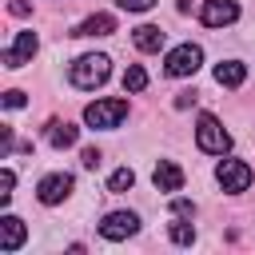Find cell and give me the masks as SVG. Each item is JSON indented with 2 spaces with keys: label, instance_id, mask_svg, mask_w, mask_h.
<instances>
[{
  "label": "cell",
  "instance_id": "6da1fadb",
  "mask_svg": "<svg viewBox=\"0 0 255 255\" xmlns=\"http://www.w3.org/2000/svg\"><path fill=\"white\" fill-rule=\"evenodd\" d=\"M108 76H112V60H108L104 52H88V56L72 60V68H68V80H72L76 88H84V92L100 88Z\"/></svg>",
  "mask_w": 255,
  "mask_h": 255
},
{
  "label": "cell",
  "instance_id": "7a4b0ae2",
  "mask_svg": "<svg viewBox=\"0 0 255 255\" xmlns=\"http://www.w3.org/2000/svg\"><path fill=\"white\" fill-rule=\"evenodd\" d=\"M128 120V100H96L84 108V124L88 128H100V131H112Z\"/></svg>",
  "mask_w": 255,
  "mask_h": 255
},
{
  "label": "cell",
  "instance_id": "3957f363",
  "mask_svg": "<svg viewBox=\"0 0 255 255\" xmlns=\"http://www.w3.org/2000/svg\"><path fill=\"white\" fill-rule=\"evenodd\" d=\"M195 143H199V151H207V155H223V151L231 147V135L223 131V124H219L215 116H199V124H195Z\"/></svg>",
  "mask_w": 255,
  "mask_h": 255
},
{
  "label": "cell",
  "instance_id": "277c9868",
  "mask_svg": "<svg viewBox=\"0 0 255 255\" xmlns=\"http://www.w3.org/2000/svg\"><path fill=\"white\" fill-rule=\"evenodd\" d=\"M199 64H203V48H199V44H179V48L167 52L163 72H167V76H195Z\"/></svg>",
  "mask_w": 255,
  "mask_h": 255
},
{
  "label": "cell",
  "instance_id": "5b68a950",
  "mask_svg": "<svg viewBox=\"0 0 255 255\" xmlns=\"http://www.w3.org/2000/svg\"><path fill=\"white\" fill-rule=\"evenodd\" d=\"M215 179H219V187L223 191H247L251 187V167L243 163V159H223L219 167H215Z\"/></svg>",
  "mask_w": 255,
  "mask_h": 255
},
{
  "label": "cell",
  "instance_id": "8992f818",
  "mask_svg": "<svg viewBox=\"0 0 255 255\" xmlns=\"http://www.w3.org/2000/svg\"><path fill=\"white\" fill-rule=\"evenodd\" d=\"M135 231H139V215L135 211H108L104 223H100V235L112 239V243H120V239H128Z\"/></svg>",
  "mask_w": 255,
  "mask_h": 255
},
{
  "label": "cell",
  "instance_id": "52a82bcc",
  "mask_svg": "<svg viewBox=\"0 0 255 255\" xmlns=\"http://www.w3.org/2000/svg\"><path fill=\"white\" fill-rule=\"evenodd\" d=\"M36 195H40V203H44V207H56V203H64V199L72 195V175H64V171H52V175H44V179H40V187H36Z\"/></svg>",
  "mask_w": 255,
  "mask_h": 255
},
{
  "label": "cell",
  "instance_id": "ba28073f",
  "mask_svg": "<svg viewBox=\"0 0 255 255\" xmlns=\"http://www.w3.org/2000/svg\"><path fill=\"white\" fill-rule=\"evenodd\" d=\"M36 48H40L36 32H16V40L4 48V68H24V64L36 56Z\"/></svg>",
  "mask_w": 255,
  "mask_h": 255
},
{
  "label": "cell",
  "instance_id": "9c48e42d",
  "mask_svg": "<svg viewBox=\"0 0 255 255\" xmlns=\"http://www.w3.org/2000/svg\"><path fill=\"white\" fill-rule=\"evenodd\" d=\"M199 20H203L207 28H227V24L239 20V4H235V0H203Z\"/></svg>",
  "mask_w": 255,
  "mask_h": 255
},
{
  "label": "cell",
  "instance_id": "30bf717a",
  "mask_svg": "<svg viewBox=\"0 0 255 255\" xmlns=\"http://www.w3.org/2000/svg\"><path fill=\"white\" fill-rule=\"evenodd\" d=\"M151 183H155L159 191H167V195H171V191H179V187H183V167H179V163H171V159H159V163H155V171H151Z\"/></svg>",
  "mask_w": 255,
  "mask_h": 255
},
{
  "label": "cell",
  "instance_id": "8fae6325",
  "mask_svg": "<svg viewBox=\"0 0 255 255\" xmlns=\"http://www.w3.org/2000/svg\"><path fill=\"white\" fill-rule=\"evenodd\" d=\"M112 32H116V16L96 12V16H88L84 24H76V32H72V36H112Z\"/></svg>",
  "mask_w": 255,
  "mask_h": 255
},
{
  "label": "cell",
  "instance_id": "7c38bea8",
  "mask_svg": "<svg viewBox=\"0 0 255 255\" xmlns=\"http://www.w3.org/2000/svg\"><path fill=\"white\" fill-rule=\"evenodd\" d=\"M247 80V68L239 64V60H223V64H215V84L219 88H239Z\"/></svg>",
  "mask_w": 255,
  "mask_h": 255
},
{
  "label": "cell",
  "instance_id": "4fadbf2b",
  "mask_svg": "<svg viewBox=\"0 0 255 255\" xmlns=\"http://www.w3.org/2000/svg\"><path fill=\"white\" fill-rule=\"evenodd\" d=\"M24 243V223L16 215H4L0 219V251H16Z\"/></svg>",
  "mask_w": 255,
  "mask_h": 255
},
{
  "label": "cell",
  "instance_id": "5bb4252c",
  "mask_svg": "<svg viewBox=\"0 0 255 255\" xmlns=\"http://www.w3.org/2000/svg\"><path fill=\"white\" fill-rule=\"evenodd\" d=\"M131 40H135V48H139V52H159V48H163V32H159L155 24H139Z\"/></svg>",
  "mask_w": 255,
  "mask_h": 255
},
{
  "label": "cell",
  "instance_id": "9a60e30c",
  "mask_svg": "<svg viewBox=\"0 0 255 255\" xmlns=\"http://www.w3.org/2000/svg\"><path fill=\"white\" fill-rule=\"evenodd\" d=\"M80 139V128H72V124H48V143L52 147H72Z\"/></svg>",
  "mask_w": 255,
  "mask_h": 255
},
{
  "label": "cell",
  "instance_id": "2e32d148",
  "mask_svg": "<svg viewBox=\"0 0 255 255\" xmlns=\"http://www.w3.org/2000/svg\"><path fill=\"white\" fill-rule=\"evenodd\" d=\"M187 219H191V215H179V219L167 227V235H171V243H175V247H191V243H195V227H191Z\"/></svg>",
  "mask_w": 255,
  "mask_h": 255
},
{
  "label": "cell",
  "instance_id": "e0dca14e",
  "mask_svg": "<svg viewBox=\"0 0 255 255\" xmlns=\"http://www.w3.org/2000/svg\"><path fill=\"white\" fill-rule=\"evenodd\" d=\"M147 88V72L139 68V64H128V72H124V92H143Z\"/></svg>",
  "mask_w": 255,
  "mask_h": 255
},
{
  "label": "cell",
  "instance_id": "ac0fdd59",
  "mask_svg": "<svg viewBox=\"0 0 255 255\" xmlns=\"http://www.w3.org/2000/svg\"><path fill=\"white\" fill-rule=\"evenodd\" d=\"M131 183H135V171H131V167H116L112 179H108V191H128Z\"/></svg>",
  "mask_w": 255,
  "mask_h": 255
},
{
  "label": "cell",
  "instance_id": "d6986e66",
  "mask_svg": "<svg viewBox=\"0 0 255 255\" xmlns=\"http://www.w3.org/2000/svg\"><path fill=\"white\" fill-rule=\"evenodd\" d=\"M12 187H16V171H12V167H4V171H0V203H8V199H12Z\"/></svg>",
  "mask_w": 255,
  "mask_h": 255
},
{
  "label": "cell",
  "instance_id": "ffe728a7",
  "mask_svg": "<svg viewBox=\"0 0 255 255\" xmlns=\"http://www.w3.org/2000/svg\"><path fill=\"white\" fill-rule=\"evenodd\" d=\"M116 4H120L124 12H147V8L155 4V0H116Z\"/></svg>",
  "mask_w": 255,
  "mask_h": 255
},
{
  "label": "cell",
  "instance_id": "44dd1931",
  "mask_svg": "<svg viewBox=\"0 0 255 255\" xmlns=\"http://www.w3.org/2000/svg\"><path fill=\"white\" fill-rule=\"evenodd\" d=\"M4 108H24V92H4Z\"/></svg>",
  "mask_w": 255,
  "mask_h": 255
},
{
  "label": "cell",
  "instance_id": "7402d4cb",
  "mask_svg": "<svg viewBox=\"0 0 255 255\" xmlns=\"http://www.w3.org/2000/svg\"><path fill=\"white\" fill-rule=\"evenodd\" d=\"M171 211H175V215H195V203H187V199H175V203H171Z\"/></svg>",
  "mask_w": 255,
  "mask_h": 255
},
{
  "label": "cell",
  "instance_id": "603a6c76",
  "mask_svg": "<svg viewBox=\"0 0 255 255\" xmlns=\"http://www.w3.org/2000/svg\"><path fill=\"white\" fill-rule=\"evenodd\" d=\"M80 159H84V167H96V163H100V151H96V147H84Z\"/></svg>",
  "mask_w": 255,
  "mask_h": 255
}]
</instances>
